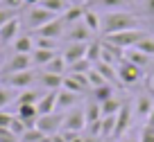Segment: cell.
Segmentation results:
<instances>
[{
  "label": "cell",
  "mask_w": 154,
  "mask_h": 142,
  "mask_svg": "<svg viewBox=\"0 0 154 142\" xmlns=\"http://www.w3.org/2000/svg\"><path fill=\"white\" fill-rule=\"evenodd\" d=\"M122 104H125V102H122V99H116V97H111V99L102 102V104H100L102 117H104V115H116V113H118V111L122 108Z\"/></svg>",
  "instance_id": "31"
},
{
  "label": "cell",
  "mask_w": 154,
  "mask_h": 142,
  "mask_svg": "<svg viewBox=\"0 0 154 142\" xmlns=\"http://www.w3.org/2000/svg\"><path fill=\"white\" fill-rule=\"evenodd\" d=\"M18 29H20V18H18V16L11 18V20H7V23L0 27V45L11 43L16 36H18Z\"/></svg>",
  "instance_id": "19"
},
{
  "label": "cell",
  "mask_w": 154,
  "mask_h": 142,
  "mask_svg": "<svg viewBox=\"0 0 154 142\" xmlns=\"http://www.w3.org/2000/svg\"><path fill=\"white\" fill-rule=\"evenodd\" d=\"M88 9H102V11H120L127 7V0H88Z\"/></svg>",
  "instance_id": "20"
},
{
  "label": "cell",
  "mask_w": 154,
  "mask_h": 142,
  "mask_svg": "<svg viewBox=\"0 0 154 142\" xmlns=\"http://www.w3.org/2000/svg\"><path fill=\"white\" fill-rule=\"evenodd\" d=\"M100 129H102V140H104V138H113L116 115H104V117L100 120Z\"/></svg>",
  "instance_id": "34"
},
{
  "label": "cell",
  "mask_w": 154,
  "mask_h": 142,
  "mask_svg": "<svg viewBox=\"0 0 154 142\" xmlns=\"http://www.w3.org/2000/svg\"><path fill=\"white\" fill-rule=\"evenodd\" d=\"M61 88L63 90H70V93H75V95H84L91 86H88L86 75H72V72H68V75H63Z\"/></svg>",
  "instance_id": "10"
},
{
  "label": "cell",
  "mask_w": 154,
  "mask_h": 142,
  "mask_svg": "<svg viewBox=\"0 0 154 142\" xmlns=\"http://www.w3.org/2000/svg\"><path fill=\"white\" fill-rule=\"evenodd\" d=\"M84 11H86V7H82V5H70V7H68V9L61 14L66 27H68V25H72V23H79V20L84 18Z\"/></svg>",
  "instance_id": "24"
},
{
  "label": "cell",
  "mask_w": 154,
  "mask_h": 142,
  "mask_svg": "<svg viewBox=\"0 0 154 142\" xmlns=\"http://www.w3.org/2000/svg\"><path fill=\"white\" fill-rule=\"evenodd\" d=\"M91 95H93V102L102 104V102L116 97L113 95V84H102V86H97V88H91Z\"/></svg>",
  "instance_id": "26"
},
{
  "label": "cell",
  "mask_w": 154,
  "mask_h": 142,
  "mask_svg": "<svg viewBox=\"0 0 154 142\" xmlns=\"http://www.w3.org/2000/svg\"><path fill=\"white\" fill-rule=\"evenodd\" d=\"M54 54H57L54 50H41V47H34V52L29 54V57H32V68H45Z\"/></svg>",
  "instance_id": "22"
},
{
  "label": "cell",
  "mask_w": 154,
  "mask_h": 142,
  "mask_svg": "<svg viewBox=\"0 0 154 142\" xmlns=\"http://www.w3.org/2000/svg\"><path fill=\"white\" fill-rule=\"evenodd\" d=\"M25 129H27V126H25V124H23V122H20V120L14 115V120H11V124H9V131L14 133V135H18V138H20V135L25 133Z\"/></svg>",
  "instance_id": "41"
},
{
  "label": "cell",
  "mask_w": 154,
  "mask_h": 142,
  "mask_svg": "<svg viewBox=\"0 0 154 142\" xmlns=\"http://www.w3.org/2000/svg\"><path fill=\"white\" fill-rule=\"evenodd\" d=\"M79 97H82V95H75V93H70V90L59 88V90H57V111H59V113H66V111H70L72 106H77Z\"/></svg>",
  "instance_id": "17"
},
{
  "label": "cell",
  "mask_w": 154,
  "mask_h": 142,
  "mask_svg": "<svg viewBox=\"0 0 154 142\" xmlns=\"http://www.w3.org/2000/svg\"><path fill=\"white\" fill-rule=\"evenodd\" d=\"M134 47L138 50V52H143V54H147V57H152V59H154V38L145 36L143 41H138Z\"/></svg>",
  "instance_id": "39"
},
{
  "label": "cell",
  "mask_w": 154,
  "mask_h": 142,
  "mask_svg": "<svg viewBox=\"0 0 154 142\" xmlns=\"http://www.w3.org/2000/svg\"><path fill=\"white\" fill-rule=\"evenodd\" d=\"M145 124H147V126H152V129H154V111H152V113H149V117L145 120Z\"/></svg>",
  "instance_id": "48"
},
{
  "label": "cell",
  "mask_w": 154,
  "mask_h": 142,
  "mask_svg": "<svg viewBox=\"0 0 154 142\" xmlns=\"http://www.w3.org/2000/svg\"><path fill=\"white\" fill-rule=\"evenodd\" d=\"M16 99V90L7 88V86H0V111H5V106H9Z\"/></svg>",
  "instance_id": "37"
},
{
  "label": "cell",
  "mask_w": 154,
  "mask_h": 142,
  "mask_svg": "<svg viewBox=\"0 0 154 142\" xmlns=\"http://www.w3.org/2000/svg\"><path fill=\"white\" fill-rule=\"evenodd\" d=\"M36 75L38 72L29 68V70H20V72H11V75L0 77V81H2V86H7L11 90H25L36 84Z\"/></svg>",
  "instance_id": "2"
},
{
  "label": "cell",
  "mask_w": 154,
  "mask_h": 142,
  "mask_svg": "<svg viewBox=\"0 0 154 142\" xmlns=\"http://www.w3.org/2000/svg\"><path fill=\"white\" fill-rule=\"evenodd\" d=\"M138 142H154V129L145 124L140 129V135H138Z\"/></svg>",
  "instance_id": "42"
},
{
  "label": "cell",
  "mask_w": 154,
  "mask_h": 142,
  "mask_svg": "<svg viewBox=\"0 0 154 142\" xmlns=\"http://www.w3.org/2000/svg\"><path fill=\"white\" fill-rule=\"evenodd\" d=\"M88 43H91V41H88ZM88 43H68V45L63 47L61 57L66 59V63H68V66L86 57V47H88Z\"/></svg>",
  "instance_id": "15"
},
{
  "label": "cell",
  "mask_w": 154,
  "mask_h": 142,
  "mask_svg": "<svg viewBox=\"0 0 154 142\" xmlns=\"http://www.w3.org/2000/svg\"><path fill=\"white\" fill-rule=\"evenodd\" d=\"M84 25H86L88 29H91L93 34H97L102 29V20H100V14H95V9H88L86 7V11H84Z\"/></svg>",
  "instance_id": "29"
},
{
  "label": "cell",
  "mask_w": 154,
  "mask_h": 142,
  "mask_svg": "<svg viewBox=\"0 0 154 142\" xmlns=\"http://www.w3.org/2000/svg\"><path fill=\"white\" fill-rule=\"evenodd\" d=\"M63 126V113H59V111H54V113H48V115H38L36 120V129L43 135H54V133H59Z\"/></svg>",
  "instance_id": "6"
},
{
  "label": "cell",
  "mask_w": 154,
  "mask_h": 142,
  "mask_svg": "<svg viewBox=\"0 0 154 142\" xmlns=\"http://www.w3.org/2000/svg\"><path fill=\"white\" fill-rule=\"evenodd\" d=\"M34 47H41V50H54V52H57L59 41H57V38H45V36H34Z\"/></svg>",
  "instance_id": "36"
},
{
  "label": "cell",
  "mask_w": 154,
  "mask_h": 142,
  "mask_svg": "<svg viewBox=\"0 0 154 142\" xmlns=\"http://www.w3.org/2000/svg\"><path fill=\"white\" fill-rule=\"evenodd\" d=\"M32 68V57L29 54H11L9 61L2 66V70H0V77L5 75H11V72H20V70H29Z\"/></svg>",
  "instance_id": "9"
},
{
  "label": "cell",
  "mask_w": 154,
  "mask_h": 142,
  "mask_svg": "<svg viewBox=\"0 0 154 142\" xmlns=\"http://www.w3.org/2000/svg\"><path fill=\"white\" fill-rule=\"evenodd\" d=\"M93 36V32L84 25V20H79V23H72L66 27V34H63V38H66L68 43H88Z\"/></svg>",
  "instance_id": "8"
},
{
  "label": "cell",
  "mask_w": 154,
  "mask_h": 142,
  "mask_svg": "<svg viewBox=\"0 0 154 142\" xmlns=\"http://www.w3.org/2000/svg\"><path fill=\"white\" fill-rule=\"evenodd\" d=\"M41 0H23V5H29V7H34V5H38Z\"/></svg>",
  "instance_id": "49"
},
{
  "label": "cell",
  "mask_w": 154,
  "mask_h": 142,
  "mask_svg": "<svg viewBox=\"0 0 154 142\" xmlns=\"http://www.w3.org/2000/svg\"><path fill=\"white\" fill-rule=\"evenodd\" d=\"M11 18H16V11H14V9H5V7H0V27H2L7 20H11Z\"/></svg>",
  "instance_id": "44"
},
{
  "label": "cell",
  "mask_w": 154,
  "mask_h": 142,
  "mask_svg": "<svg viewBox=\"0 0 154 142\" xmlns=\"http://www.w3.org/2000/svg\"><path fill=\"white\" fill-rule=\"evenodd\" d=\"M36 84L41 86L43 90H59V88H61V84H63V75H54V72L38 70Z\"/></svg>",
  "instance_id": "14"
},
{
  "label": "cell",
  "mask_w": 154,
  "mask_h": 142,
  "mask_svg": "<svg viewBox=\"0 0 154 142\" xmlns=\"http://www.w3.org/2000/svg\"><path fill=\"white\" fill-rule=\"evenodd\" d=\"M86 79H88V86H91V88H97V86L106 84V81H104V77H102L100 72L95 70V68H91V70L86 72Z\"/></svg>",
  "instance_id": "40"
},
{
  "label": "cell",
  "mask_w": 154,
  "mask_h": 142,
  "mask_svg": "<svg viewBox=\"0 0 154 142\" xmlns=\"http://www.w3.org/2000/svg\"><path fill=\"white\" fill-rule=\"evenodd\" d=\"M0 7H5V9H18L23 7V0H0Z\"/></svg>",
  "instance_id": "45"
},
{
  "label": "cell",
  "mask_w": 154,
  "mask_h": 142,
  "mask_svg": "<svg viewBox=\"0 0 154 142\" xmlns=\"http://www.w3.org/2000/svg\"><path fill=\"white\" fill-rule=\"evenodd\" d=\"M152 111H154V99H152V95H149V90H147V93H143V95H138V97H136V102H134V113L138 115L140 120H147Z\"/></svg>",
  "instance_id": "16"
},
{
  "label": "cell",
  "mask_w": 154,
  "mask_h": 142,
  "mask_svg": "<svg viewBox=\"0 0 154 142\" xmlns=\"http://www.w3.org/2000/svg\"><path fill=\"white\" fill-rule=\"evenodd\" d=\"M84 117H86V124H93L97 120H102V111L97 102H91L88 106H84Z\"/></svg>",
  "instance_id": "33"
},
{
  "label": "cell",
  "mask_w": 154,
  "mask_h": 142,
  "mask_svg": "<svg viewBox=\"0 0 154 142\" xmlns=\"http://www.w3.org/2000/svg\"><path fill=\"white\" fill-rule=\"evenodd\" d=\"M131 113H134V108H131L129 102H125L122 104V108L116 113V129H113V138H120L122 133L129 129V122H131Z\"/></svg>",
  "instance_id": "12"
},
{
  "label": "cell",
  "mask_w": 154,
  "mask_h": 142,
  "mask_svg": "<svg viewBox=\"0 0 154 142\" xmlns=\"http://www.w3.org/2000/svg\"><path fill=\"white\" fill-rule=\"evenodd\" d=\"M16 117H18L27 129L36 126V120H38L36 104H20V106H16Z\"/></svg>",
  "instance_id": "13"
},
{
  "label": "cell",
  "mask_w": 154,
  "mask_h": 142,
  "mask_svg": "<svg viewBox=\"0 0 154 142\" xmlns=\"http://www.w3.org/2000/svg\"><path fill=\"white\" fill-rule=\"evenodd\" d=\"M38 5L41 7H45V9L48 11H52V14H57V16H61L63 11L68 9V0H41V2H38Z\"/></svg>",
  "instance_id": "30"
},
{
  "label": "cell",
  "mask_w": 154,
  "mask_h": 142,
  "mask_svg": "<svg viewBox=\"0 0 154 142\" xmlns=\"http://www.w3.org/2000/svg\"><path fill=\"white\" fill-rule=\"evenodd\" d=\"M0 142H20V140H18V135H14V133L9 131V129L0 126Z\"/></svg>",
  "instance_id": "43"
},
{
  "label": "cell",
  "mask_w": 154,
  "mask_h": 142,
  "mask_svg": "<svg viewBox=\"0 0 154 142\" xmlns=\"http://www.w3.org/2000/svg\"><path fill=\"white\" fill-rule=\"evenodd\" d=\"M102 29L104 34H116V32H127V29H140V20L136 18L131 11H104L100 16Z\"/></svg>",
  "instance_id": "1"
},
{
  "label": "cell",
  "mask_w": 154,
  "mask_h": 142,
  "mask_svg": "<svg viewBox=\"0 0 154 142\" xmlns=\"http://www.w3.org/2000/svg\"><path fill=\"white\" fill-rule=\"evenodd\" d=\"M45 90H34V88H25V90H20L18 95H16V99H14V104L16 106H20V104H36L38 99H41V95H43Z\"/></svg>",
  "instance_id": "23"
},
{
  "label": "cell",
  "mask_w": 154,
  "mask_h": 142,
  "mask_svg": "<svg viewBox=\"0 0 154 142\" xmlns=\"http://www.w3.org/2000/svg\"><path fill=\"white\" fill-rule=\"evenodd\" d=\"M86 129V117H84V108H70L63 113V126L61 131H72L82 133Z\"/></svg>",
  "instance_id": "7"
},
{
  "label": "cell",
  "mask_w": 154,
  "mask_h": 142,
  "mask_svg": "<svg viewBox=\"0 0 154 142\" xmlns=\"http://www.w3.org/2000/svg\"><path fill=\"white\" fill-rule=\"evenodd\" d=\"M36 111L38 115H48L57 111V90H45L41 95V99L36 102Z\"/></svg>",
  "instance_id": "18"
},
{
  "label": "cell",
  "mask_w": 154,
  "mask_h": 142,
  "mask_svg": "<svg viewBox=\"0 0 154 142\" xmlns=\"http://www.w3.org/2000/svg\"><path fill=\"white\" fill-rule=\"evenodd\" d=\"M145 36H147V32H143V29H127V32L106 34V36H104V41L113 43V45L122 47V50H129V47H134L138 41H143Z\"/></svg>",
  "instance_id": "3"
},
{
  "label": "cell",
  "mask_w": 154,
  "mask_h": 142,
  "mask_svg": "<svg viewBox=\"0 0 154 142\" xmlns=\"http://www.w3.org/2000/svg\"><path fill=\"white\" fill-rule=\"evenodd\" d=\"M41 70L54 72V75H66V72H68V63H66V59H63L61 54H54V57L50 59V63L45 68H41Z\"/></svg>",
  "instance_id": "27"
},
{
  "label": "cell",
  "mask_w": 154,
  "mask_h": 142,
  "mask_svg": "<svg viewBox=\"0 0 154 142\" xmlns=\"http://www.w3.org/2000/svg\"><path fill=\"white\" fill-rule=\"evenodd\" d=\"M116 72H118V81L125 84V86H134V84H138V81L145 77L143 68H138L136 63L127 61V59H122V61L116 66Z\"/></svg>",
  "instance_id": "4"
},
{
  "label": "cell",
  "mask_w": 154,
  "mask_h": 142,
  "mask_svg": "<svg viewBox=\"0 0 154 142\" xmlns=\"http://www.w3.org/2000/svg\"><path fill=\"white\" fill-rule=\"evenodd\" d=\"M11 120H14V115H11V113H7V111H0V126H2V129H9Z\"/></svg>",
  "instance_id": "46"
},
{
  "label": "cell",
  "mask_w": 154,
  "mask_h": 142,
  "mask_svg": "<svg viewBox=\"0 0 154 142\" xmlns=\"http://www.w3.org/2000/svg\"><path fill=\"white\" fill-rule=\"evenodd\" d=\"M91 68H93V63L84 57V59H79V61L70 63V66H68V72H72V75H86Z\"/></svg>",
  "instance_id": "35"
},
{
  "label": "cell",
  "mask_w": 154,
  "mask_h": 142,
  "mask_svg": "<svg viewBox=\"0 0 154 142\" xmlns=\"http://www.w3.org/2000/svg\"><path fill=\"white\" fill-rule=\"evenodd\" d=\"M93 68L104 77L106 84H118V72H116V66H111V63H106V61H97Z\"/></svg>",
  "instance_id": "25"
},
{
  "label": "cell",
  "mask_w": 154,
  "mask_h": 142,
  "mask_svg": "<svg viewBox=\"0 0 154 142\" xmlns=\"http://www.w3.org/2000/svg\"><path fill=\"white\" fill-rule=\"evenodd\" d=\"M63 34H66V23H63L61 16H57L54 20H50L48 25H43V27H38L36 32H34V36H45V38H61Z\"/></svg>",
  "instance_id": "11"
},
{
  "label": "cell",
  "mask_w": 154,
  "mask_h": 142,
  "mask_svg": "<svg viewBox=\"0 0 154 142\" xmlns=\"http://www.w3.org/2000/svg\"><path fill=\"white\" fill-rule=\"evenodd\" d=\"M86 59L93 63V66L102 59V41H91V43H88V47H86Z\"/></svg>",
  "instance_id": "32"
},
{
  "label": "cell",
  "mask_w": 154,
  "mask_h": 142,
  "mask_svg": "<svg viewBox=\"0 0 154 142\" xmlns=\"http://www.w3.org/2000/svg\"><path fill=\"white\" fill-rule=\"evenodd\" d=\"M54 18H57V14L48 11L45 7H41V5H34V7H29L27 16H25V25H27L29 29H34V32H36L38 27L48 25L50 20H54Z\"/></svg>",
  "instance_id": "5"
},
{
  "label": "cell",
  "mask_w": 154,
  "mask_h": 142,
  "mask_svg": "<svg viewBox=\"0 0 154 142\" xmlns=\"http://www.w3.org/2000/svg\"><path fill=\"white\" fill-rule=\"evenodd\" d=\"M143 5H145V11L149 16H154V0H143Z\"/></svg>",
  "instance_id": "47"
},
{
  "label": "cell",
  "mask_w": 154,
  "mask_h": 142,
  "mask_svg": "<svg viewBox=\"0 0 154 142\" xmlns=\"http://www.w3.org/2000/svg\"><path fill=\"white\" fill-rule=\"evenodd\" d=\"M11 47H14L16 54H32L34 52V36H29V34H18V36L11 41Z\"/></svg>",
  "instance_id": "21"
},
{
  "label": "cell",
  "mask_w": 154,
  "mask_h": 142,
  "mask_svg": "<svg viewBox=\"0 0 154 142\" xmlns=\"http://www.w3.org/2000/svg\"><path fill=\"white\" fill-rule=\"evenodd\" d=\"M43 138H45L43 133L38 131L36 126H32V129H25V133L18 138V140L20 142H43Z\"/></svg>",
  "instance_id": "38"
},
{
  "label": "cell",
  "mask_w": 154,
  "mask_h": 142,
  "mask_svg": "<svg viewBox=\"0 0 154 142\" xmlns=\"http://www.w3.org/2000/svg\"><path fill=\"white\" fill-rule=\"evenodd\" d=\"M125 59H127V61H131V63H136V66L143 68V70H145V66H149V61H152V57H147V54L138 52L136 47H129V50H125Z\"/></svg>",
  "instance_id": "28"
},
{
  "label": "cell",
  "mask_w": 154,
  "mask_h": 142,
  "mask_svg": "<svg viewBox=\"0 0 154 142\" xmlns=\"http://www.w3.org/2000/svg\"><path fill=\"white\" fill-rule=\"evenodd\" d=\"M84 0H68V5H82Z\"/></svg>",
  "instance_id": "50"
}]
</instances>
